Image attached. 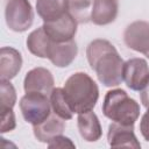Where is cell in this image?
<instances>
[{"instance_id": "cell-1", "label": "cell", "mask_w": 149, "mask_h": 149, "mask_svg": "<svg viewBox=\"0 0 149 149\" xmlns=\"http://www.w3.org/2000/svg\"><path fill=\"white\" fill-rule=\"evenodd\" d=\"M86 57L99 81L107 87L122 83L123 61L115 47L107 40H93L86 48Z\"/></svg>"}, {"instance_id": "cell-2", "label": "cell", "mask_w": 149, "mask_h": 149, "mask_svg": "<svg viewBox=\"0 0 149 149\" xmlns=\"http://www.w3.org/2000/svg\"><path fill=\"white\" fill-rule=\"evenodd\" d=\"M64 92L71 109L77 114L92 111L99 98L98 85L85 72L71 74L64 84Z\"/></svg>"}, {"instance_id": "cell-3", "label": "cell", "mask_w": 149, "mask_h": 149, "mask_svg": "<svg viewBox=\"0 0 149 149\" xmlns=\"http://www.w3.org/2000/svg\"><path fill=\"white\" fill-rule=\"evenodd\" d=\"M102 113L113 122L123 126H134L140 116V105L121 88L111 90L106 93Z\"/></svg>"}, {"instance_id": "cell-4", "label": "cell", "mask_w": 149, "mask_h": 149, "mask_svg": "<svg viewBox=\"0 0 149 149\" xmlns=\"http://www.w3.org/2000/svg\"><path fill=\"white\" fill-rule=\"evenodd\" d=\"M20 109L23 119L35 126L43 122L51 114V104L47 94L28 92L20 100Z\"/></svg>"}, {"instance_id": "cell-5", "label": "cell", "mask_w": 149, "mask_h": 149, "mask_svg": "<svg viewBox=\"0 0 149 149\" xmlns=\"http://www.w3.org/2000/svg\"><path fill=\"white\" fill-rule=\"evenodd\" d=\"M8 28L16 33L28 30L34 22V12L28 0H8L5 8Z\"/></svg>"}, {"instance_id": "cell-6", "label": "cell", "mask_w": 149, "mask_h": 149, "mask_svg": "<svg viewBox=\"0 0 149 149\" xmlns=\"http://www.w3.org/2000/svg\"><path fill=\"white\" fill-rule=\"evenodd\" d=\"M122 77L126 85L133 91H142L149 83V66L146 59L135 57L123 64Z\"/></svg>"}, {"instance_id": "cell-7", "label": "cell", "mask_w": 149, "mask_h": 149, "mask_svg": "<svg viewBox=\"0 0 149 149\" xmlns=\"http://www.w3.org/2000/svg\"><path fill=\"white\" fill-rule=\"evenodd\" d=\"M77 21L68 12L57 20L44 22L43 28L47 35L55 42H65L73 40L77 33Z\"/></svg>"}, {"instance_id": "cell-8", "label": "cell", "mask_w": 149, "mask_h": 149, "mask_svg": "<svg viewBox=\"0 0 149 149\" xmlns=\"http://www.w3.org/2000/svg\"><path fill=\"white\" fill-rule=\"evenodd\" d=\"M77 54L78 48L74 40L65 42H55L50 38L47 49V58L54 65L58 68H66L74 61Z\"/></svg>"}, {"instance_id": "cell-9", "label": "cell", "mask_w": 149, "mask_h": 149, "mask_svg": "<svg viewBox=\"0 0 149 149\" xmlns=\"http://www.w3.org/2000/svg\"><path fill=\"white\" fill-rule=\"evenodd\" d=\"M54 77L51 72L45 68H35L27 72L23 80V88L26 93L28 92H38L47 95L54 90Z\"/></svg>"}, {"instance_id": "cell-10", "label": "cell", "mask_w": 149, "mask_h": 149, "mask_svg": "<svg viewBox=\"0 0 149 149\" xmlns=\"http://www.w3.org/2000/svg\"><path fill=\"white\" fill-rule=\"evenodd\" d=\"M123 41L128 48L144 55L149 48V22L134 21L130 23L123 33Z\"/></svg>"}, {"instance_id": "cell-11", "label": "cell", "mask_w": 149, "mask_h": 149, "mask_svg": "<svg viewBox=\"0 0 149 149\" xmlns=\"http://www.w3.org/2000/svg\"><path fill=\"white\" fill-rule=\"evenodd\" d=\"M107 141L111 147H128L140 149L141 144L134 134V126H123L113 122L108 127Z\"/></svg>"}, {"instance_id": "cell-12", "label": "cell", "mask_w": 149, "mask_h": 149, "mask_svg": "<svg viewBox=\"0 0 149 149\" xmlns=\"http://www.w3.org/2000/svg\"><path fill=\"white\" fill-rule=\"evenodd\" d=\"M65 129L64 119L58 116L56 113L50 114L43 122L33 126L34 135L40 142L48 143L57 135H62Z\"/></svg>"}, {"instance_id": "cell-13", "label": "cell", "mask_w": 149, "mask_h": 149, "mask_svg": "<svg viewBox=\"0 0 149 149\" xmlns=\"http://www.w3.org/2000/svg\"><path fill=\"white\" fill-rule=\"evenodd\" d=\"M119 12V0H94L91 12V21L97 26L112 23Z\"/></svg>"}, {"instance_id": "cell-14", "label": "cell", "mask_w": 149, "mask_h": 149, "mask_svg": "<svg viewBox=\"0 0 149 149\" xmlns=\"http://www.w3.org/2000/svg\"><path fill=\"white\" fill-rule=\"evenodd\" d=\"M22 66L21 54L12 47H2L0 51V78L10 80Z\"/></svg>"}, {"instance_id": "cell-15", "label": "cell", "mask_w": 149, "mask_h": 149, "mask_svg": "<svg viewBox=\"0 0 149 149\" xmlns=\"http://www.w3.org/2000/svg\"><path fill=\"white\" fill-rule=\"evenodd\" d=\"M77 125L80 136L87 142L98 141L102 135V129L99 119L92 111L78 114Z\"/></svg>"}, {"instance_id": "cell-16", "label": "cell", "mask_w": 149, "mask_h": 149, "mask_svg": "<svg viewBox=\"0 0 149 149\" xmlns=\"http://www.w3.org/2000/svg\"><path fill=\"white\" fill-rule=\"evenodd\" d=\"M36 10L44 22H50L69 12V0H36Z\"/></svg>"}, {"instance_id": "cell-17", "label": "cell", "mask_w": 149, "mask_h": 149, "mask_svg": "<svg viewBox=\"0 0 149 149\" xmlns=\"http://www.w3.org/2000/svg\"><path fill=\"white\" fill-rule=\"evenodd\" d=\"M49 36L47 35L43 26L31 31L27 37V48L28 50L40 57V58H47V49L49 44Z\"/></svg>"}, {"instance_id": "cell-18", "label": "cell", "mask_w": 149, "mask_h": 149, "mask_svg": "<svg viewBox=\"0 0 149 149\" xmlns=\"http://www.w3.org/2000/svg\"><path fill=\"white\" fill-rule=\"evenodd\" d=\"M50 104L54 113H56L58 116H61L64 120H70L73 116V111L71 109L66 97L64 88L56 87L50 93Z\"/></svg>"}, {"instance_id": "cell-19", "label": "cell", "mask_w": 149, "mask_h": 149, "mask_svg": "<svg viewBox=\"0 0 149 149\" xmlns=\"http://www.w3.org/2000/svg\"><path fill=\"white\" fill-rule=\"evenodd\" d=\"M94 0H69V13L78 23L91 21V12Z\"/></svg>"}, {"instance_id": "cell-20", "label": "cell", "mask_w": 149, "mask_h": 149, "mask_svg": "<svg viewBox=\"0 0 149 149\" xmlns=\"http://www.w3.org/2000/svg\"><path fill=\"white\" fill-rule=\"evenodd\" d=\"M0 111L10 109L16 102V92L9 80L0 79Z\"/></svg>"}, {"instance_id": "cell-21", "label": "cell", "mask_w": 149, "mask_h": 149, "mask_svg": "<svg viewBox=\"0 0 149 149\" xmlns=\"http://www.w3.org/2000/svg\"><path fill=\"white\" fill-rule=\"evenodd\" d=\"M15 115L13 112V108L1 111V133L10 132L15 128Z\"/></svg>"}, {"instance_id": "cell-22", "label": "cell", "mask_w": 149, "mask_h": 149, "mask_svg": "<svg viewBox=\"0 0 149 149\" xmlns=\"http://www.w3.org/2000/svg\"><path fill=\"white\" fill-rule=\"evenodd\" d=\"M48 147L49 148H65V147H71L74 148V143L71 142V140L69 137L62 136V135H57L56 137H54L52 140H50L48 142Z\"/></svg>"}, {"instance_id": "cell-23", "label": "cell", "mask_w": 149, "mask_h": 149, "mask_svg": "<svg viewBox=\"0 0 149 149\" xmlns=\"http://www.w3.org/2000/svg\"><path fill=\"white\" fill-rule=\"evenodd\" d=\"M140 130H141V134L144 137V140L146 141H149V108H148V111L141 118V121H140Z\"/></svg>"}, {"instance_id": "cell-24", "label": "cell", "mask_w": 149, "mask_h": 149, "mask_svg": "<svg viewBox=\"0 0 149 149\" xmlns=\"http://www.w3.org/2000/svg\"><path fill=\"white\" fill-rule=\"evenodd\" d=\"M140 97H141V102L143 104V106L147 107V108H149V83H148V84L146 85V87L141 91Z\"/></svg>"}, {"instance_id": "cell-25", "label": "cell", "mask_w": 149, "mask_h": 149, "mask_svg": "<svg viewBox=\"0 0 149 149\" xmlns=\"http://www.w3.org/2000/svg\"><path fill=\"white\" fill-rule=\"evenodd\" d=\"M144 56H147V57L149 58V48H148V50H147V52L144 54Z\"/></svg>"}]
</instances>
